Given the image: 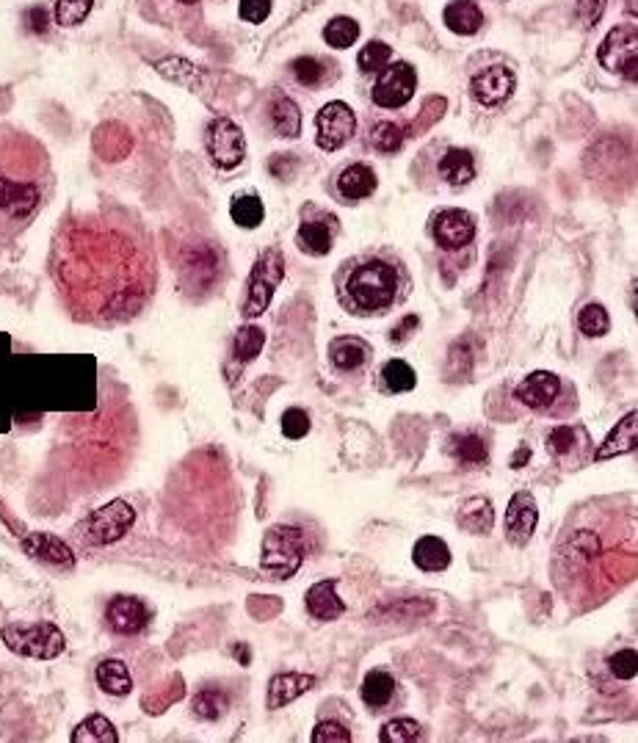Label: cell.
<instances>
[{"label":"cell","mask_w":638,"mask_h":743,"mask_svg":"<svg viewBox=\"0 0 638 743\" xmlns=\"http://www.w3.org/2000/svg\"><path fill=\"white\" fill-rule=\"evenodd\" d=\"M268 169H271L274 177H279V180H290V177H293V169H296V163L290 161L288 155H277L274 161L268 163Z\"/></svg>","instance_id":"db71d44e"},{"label":"cell","mask_w":638,"mask_h":743,"mask_svg":"<svg viewBox=\"0 0 638 743\" xmlns=\"http://www.w3.org/2000/svg\"><path fill=\"white\" fill-rule=\"evenodd\" d=\"M335 235L337 219L332 213H326L321 208H304L302 224H299V233H296V244H299L304 255H329V249L335 244Z\"/></svg>","instance_id":"9a60e30c"},{"label":"cell","mask_w":638,"mask_h":743,"mask_svg":"<svg viewBox=\"0 0 638 743\" xmlns=\"http://www.w3.org/2000/svg\"><path fill=\"white\" fill-rule=\"evenodd\" d=\"M285 277V257L279 249H266L257 257L255 266L246 279V299H244V318H260L266 313L268 304L274 302L279 282Z\"/></svg>","instance_id":"52a82bcc"},{"label":"cell","mask_w":638,"mask_h":743,"mask_svg":"<svg viewBox=\"0 0 638 743\" xmlns=\"http://www.w3.org/2000/svg\"><path fill=\"white\" fill-rule=\"evenodd\" d=\"M0 520H6V525H9V528H12V534H17V536H25V534H28V531H25L23 525H20V520H14L12 514H9V511H6V506H0Z\"/></svg>","instance_id":"6f0895ef"},{"label":"cell","mask_w":638,"mask_h":743,"mask_svg":"<svg viewBox=\"0 0 638 743\" xmlns=\"http://www.w3.org/2000/svg\"><path fill=\"white\" fill-rule=\"evenodd\" d=\"M266 346V332L260 326H244L238 329L235 335V343H232V354L241 365H249V362L257 360V354Z\"/></svg>","instance_id":"f35d334b"},{"label":"cell","mask_w":638,"mask_h":743,"mask_svg":"<svg viewBox=\"0 0 638 743\" xmlns=\"http://www.w3.org/2000/svg\"><path fill=\"white\" fill-rule=\"evenodd\" d=\"M636 500L622 495L575 506L561 528L550 578L564 603L592 611L633 583L638 567Z\"/></svg>","instance_id":"7a4b0ae2"},{"label":"cell","mask_w":638,"mask_h":743,"mask_svg":"<svg viewBox=\"0 0 638 743\" xmlns=\"http://www.w3.org/2000/svg\"><path fill=\"white\" fill-rule=\"evenodd\" d=\"M180 274L188 282V288L197 291H208L210 285L219 279L221 274V257L210 244H197L186 249V257L180 260Z\"/></svg>","instance_id":"2e32d148"},{"label":"cell","mask_w":638,"mask_h":743,"mask_svg":"<svg viewBox=\"0 0 638 743\" xmlns=\"http://www.w3.org/2000/svg\"><path fill=\"white\" fill-rule=\"evenodd\" d=\"M282 434L290 440H304L310 434V415L304 409H288L282 415Z\"/></svg>","instance_id":"f907efd6"},{"label":"cell","mask_w":638,"mask_h":743,"mask_svg":"<svg viewBox=\"0 0 638 743\" xmlns=\"http://www.w3.org/2000/svg\"><path fill=\"white\" fill-rule=\"evenodd\" d=\"M412 564L420 572H445L451 567V547L440 536H420L412 547Z\"/></svg>","instance_id":"83f0119b"},{"label":"cell","mask_w":638,"mask_h":743,"mask_svg":"<svg viewBox=\"0 0 638 743\" xmlns=\"http://www.w3.org/2000/svg\"><path fill=\"white\" fill-rule=\"evenodd\" d=\"M53 191L50 152L31 133L0 125V252L34 224Z\"/></svg>","instance_id":"3957f363"},{"label":"cell","mask_w":638,"mask_h":743,"mask_svg":"<svg viewBox=\"0 0 638 743\" xmlns=\"http://www.w3.org/2000/svg\"><path fill=\"white\" fill-rule=\"evenodd\" d=\"M230 708V699L221 694L219 688H205V691H199L194 702H191V710H194V716L202 721H219L224 713Z\"/></svg>","instance_id":"ab89813d"},{"label":"cell","mask_w":638,"mask_h":743,"mask_svg":"<svg viewBox=\"0 0 638 743\" xmlns=\"http://www.w3.org/2000/svg\"><path fill=\"white\" fill-rule=\"evenodd\" d=\"M315 130H318L315 133L318 147L326 152H335L354 139V133H357V114L343 100L326 103L318 111V117H315Z\"/></svg>","instance_id":"8fae6325"},{"label":"cell","mask_w":638,"mask_h":743,"mask_svg":"<svg viewBox=\"0 0 638 743\" xmlns=\"http://www.w3.org/2000/svg\"><path fill=\"white\" fill-rule=\"evenodd\" d=\"M315 688V677L313 674H299V672H285L271 677L268 683V694H266V708L268 710H279L296 702L299 697H304L307 691Z\"/></svg>","instance_id":"603a6c76"},{"label":"cell","mask_w":638,"mask_h":743,"mask_svg":"<svg viewBox=\"0 0 638 743\" xmlns=\"http://www.w3.org/2000/svg\"><path fill=\"white\" fill-rule=\"evenodd\" d=\"M456 523L462 531L467 534H489L492 531V523H495V509H492V500L489 498H470L464 500L462 509L456 514Z\"/></svg>","instance_id":"4dcf8cb0"},{"label":"cell","mask_w":638,"mask_h":743,"mask_svg":"<svg viewBox=\"0 0 638 743\" xmlns=\"http://www.w3.org/2000/svg\"><path fill=\"white\" fill-rule=\"evenodd\" d=\"M23 550L36 561H42L47 567L72 569L75 567V553L67 542H61L53 534H25Z\"/></svg>","instance_id":"ffe728a7"},{"label":"cell","mask_w":638,"mask_h":743,"mask_svg":"<svg viewBox=\"0 0 638 743\" xmlns=\"http://www.w3.org/2000/svg\"><path fill=\"white\" fill-rule=\"evenodd\" d=\"M94 680L100 685V691H105L108 697H128L133 691V677H130L125 661H119V658H108V661L97 663Z\"/></svg>","instance_id":"f546056e"},{"label":"cell","mask_w":638,"mask_h":743,"mask_svg":"<svg viewBox=\"0 0 638 743\" xmlns=\"http://www.w3.org/2000/svg\"><path fill=\"white\" fill-rule=\"evenodd\" d=\"M528 459V448H522L520 453H517V459H514V467H522V462Z\"/></svg>","instance_id":"91938a15"},{"label":"cell","mask_w":638,"mask_h":743,"mask_svg":"<svg viewBox=\"0 0 638 743\" xmlns=\"http://www.w3.org/2000/svg\"><path fill=\"white\" fill-rule=\"evenodd\" d=\"M437 175H440L442 183H448L453 188H462L467 183H473V177H476V158H473V152L462 150V147H448L440 155V161H437Z\"/></svg>","instance_id":"484cf974"},{"label":"cell","mask_w":638,"mask_h":743,"mask_svg":"<svg viewBox=\"0 0 638 743\" xmlns=\"http://www.w3.org/2000/svg\"><path fill=\"white\" fill-rule=\"evenodd\" d=\"M133 525H136V509L128 500H111L78 525V536L83 539V545L108 547L119 542Z\"/></svg>","instance_id":"ba28073f"},{"label":"cell","mask_w":638,"mask_h":743,"mask_svg":"<svg viewBox=\"0 0 638 743\" xmlns=\"http://www.w3.org/2000/svg\"><path fill=\"white\" fill-rule=\"evenodd\" d=\"M586 448V431L575 429V426H556L547 434V451L556 459H569L572 453Z\"/></svg>","instance_id":"d590c367"},{"label":"cell","mask_w":638,"mask_h":743,"mask_svg":"<svg viewBox=\"0 0 638 743\" xmlns=\"http://www.w3.org/2000/svg\"><path fill=\"white\" fill-rule=\"evenodd\" d=\"M608 672L614 674L616 680H633L638 674V652L633 647H625V650L614 652L611 658H608Z\"/></svg>","instance_id":"bcb514c9"},{"label":"cell","mask_w":638,"mask_h":743,"mask_svg":"<svg viewBox=\"0 0 638 743\" xmlns=\"http://www.w3.org/2000/svg\"><path fill=\"white\" fill-rule=\"evenodd\" d=\"M271 6H274V0H241V3H238V17H241L244 23L252 25L266 23L268 14H271Z\"/></svg>","instance_id":"816d5d0a"},{"label":"cell","mask_w":638,"mask_h":743,"mask_svg":"<svg viewBox=\"0 0 638 743\" xmlns=\"http://www.w3.org/2000/svg\"><path fill=\"white\" fill-rule=\"evenodd\" d=\"M423 738V724L415 719H390L379 730V741L382 743H415Z\"/></svg>","instance_id":"b9f144b4"},{"label":"cell","mask_w":638,"mask_h":743,"mask_svg":"<svg viewBox=\"0 0 638 743\" xmlns=\"http://www.w3.org/2000/svg\"><path fill=\"white\" fill-rule=\"evenodd\" d=\"M92 14V0H58L56 3V23L64 28L86 23Z\"/></svg>","instance_id":"f6af8a7d"},{"label":"cell","mask_w":638,"mask_h":743,"mask_svg":"<svg viewBox=\"0 0 638 743\" xmlns=\"http://www.w3.org/2000/svg\"><path fill=\"white\" fill-rule=\"evenodd\" d=\"M318 3H321V0H304V6H307V9H310V6H318Z\"/></svg>","instance_id":"94428289"},{"label":"cell","mask_w":638,"mask_h":743,"mask_svg":"<svg viewBox=\"0 0 638 743\" xmlns=\"http://www.w3.org/2000/svg\"><path fill=\"white\" fill-rule=\"evenodd\" d=\"M290 72H293V78L302 83V86H313V89L324 81V64L313 59V56H302V59L293 61Z\"/></svg>","instance_id":"7dc6e473"},{"label":"cell","mask_w":638,"mask_h":743,"mask_svg":"<svg viewBox=\"0 0 638 743\" xmlns=\"http://www.w3.org/2000/svg\"><path fill=\"white\" fill-rule=\"evenodd\" d=\"M564 393V382L561 376L553 371H534L528 373L517 387H514V398L522 407L531 412H553Z\"/></svg>","instance_id":"5bb4252c"},{"label":"cell","mask_w":638,"mask_h":743,"mask_svg":"<svg viewBox=\"0 0 638 743\" xmlns=\"http://www.w3.org/2000/svg\"><path fill=\"white\" fill-rule=\"evenodd\" d=\"M230 216L238 227L255 230V227H260L263 219H266V208H263V202H260L257 194H238V197L232 199Z\"/></svg>","instance_id":"74e56055"},{"label":"cell","mask_w":638,"mask_h":743,"mask_svg":"<svg viewBox=\"0 0 638 743\" xmlns=\"http://www.w3.org/2000/svg\"><path fill=\"white\" fill-rule=\"evenodd\" d=\"M313 743H351V732L346 730V724H340L335 719L318 721L313 730Z\"/></svg>","instance_id":"681fc988"},{"label":"cell","mask_w":638,"mask_h":743,"mask_svg":"<svg viewBox=\"0 0 638 743\" xmlns=\"http://www.w3.org/2000/svg\"><path fill=\"white\" fill-rule=\"evenodd\" d=\"M307 542L296 525H274L263 536L260 547V569L274 581H288L304 564Z\"/></svg>","instance_id":"5b68a950"},{"label":"cell","mask_w":638,"mask_h":743,"mask_svg":"<svg viewBox=\"0 0 638 743\" xmlns=\"http://www.w3.org/2000/svg\"><path fill=\"white\" fill-rule=\"evenodd\" d=\"M448 453L459 465L481 467L489 462V445L487 440L476 434V431H462V434H453L448 440Z\"/></svg>","instance_id":"f1b7e54d"},{"label":"cell","mask_w":638,"mask_h":743,"mask_svg":"<svg viewBox=\"0 0 638 743\" xmlns=\"http://www.w3.org/2000/svg\"><path fill=\"white\" fill-rule=\"evenodd\" d=\"M205 150H208L213 166L221 172L238 169L246 158L244 130L227 117L213 119L208 125V133H205Z\"/></svg>","instance_id":"9c48e42d"},{"label":"cell","mask_w":638,"mask_h":743,"mask_svg":"<svg viewBox=\"0 0 638 743\" xmlns=\"http://www.w3.org/2000/svg\"><path fill=\"white\" fill-rule=\"evenodd\" d=\"M478 224L473 213L462 208H448L434 213L431 219V238L445 252H462L476 241Z\"/></svg>","instance_id":"4fadbf2b"},{"label":"cell","mask_w":638,"mask_h":743,"mask_svg":"<svg viewBox=\"0 0 638 743\" xmlns=\"http://www.w3.org/2000/svg\"><path fill=\"white\" fill-rule=\"evenodd\" d=\"M395 688H398V683L387 669H371L362 680V702L373 710H384L395 699Z\"/></svg>","instance_id":"d6a6232c"},{"label":"cell","mask_w":638,"mask_h":743,"mask_svg":"<svg viewBox=\"0 0 638 743\" xmlns=\"http://www.w3.org/2000/svg\"><path fill=\"white\" fill-rule=\"evenodd\" d=\"M235 655H238V661L244 663V666L249 663V647H241V644H238V647H235Z\"/></svg>","instance_id":"680465c9"},{"label":"cell","mask_w":638,"mask_h":743,"mask_svg":"<svg viewBox=\"0 0 638 743\" xmlns=\"http://www.w3.org/2000/svg\"><path fill=\"white\" fill-rule=\"evenodd\" d=\"M442 20H445V25L451 28L453 34L473 36L481 31L484 14H481V9H478L473 0H451V3L445 6Z\"/></svg>","instance_id":"1f68e13d"},{"label":"cell","mask_w":638,"mask_h":743,"mask_svg":"<svg viewBox=\"0 0 638 743\" xmlns=\"http://www.w3.org/2000/svg\"><path fill=\"white\" fill-rule=\"evenodd\" d=\"M368 136H371V144L376 150L384 152V155H393V152H398L404 147L406 130L401 128V125H395V122L382 119V122H373Z\"/></svg>","instance_id":"60d3db41"},{"label":"cell","mask_w":638,"mask_h":743,"mask_svg":"<svg viewBox=\"0 0 638 743\" xmlns=\"http://www.w3.org/2000/svg\"><path fill=\"white\" fill-rule=\"evenodd\" d=\"M376 186H379V177L368 163H351L335 180L337 194L346 202H360V199L371 197Z\"/></svg>","instance_id":"d4e9b609"},{"label":"cell","mask_w":638,"mask_h":743,"mask_svg":"<svg viewBox=\"0 0 638 743\" xmlns=\"http://www.w3.org/2000/svg\"><path fill=\"white\" fill-rule=\"evenodd\" d=\"M31 20H34V23H31V28H34L36 34H45L47 12H45V9H42V6H36V9H31Z\"/></svg>","instance_id":"9f6ffc18"},{"label":"cell","mask_w":638,"mask_h":743,"mask_svg":"<svg viewBox=\"0 0 638 743\" xmlns=\"http://www.w3.org/2000/svg\"><path fill=\"white\" fill-rule=\"evenodd\" d=\"M578 329L586 337H603L608 335V329H611V315L605 310L603 304H586L583 310L578 313Z\"/></svg>","instance_id":"ee69618b"},{"label":"cell","mask_w":638,"mask_h":743,"mask_svg":"<svg viewBox=\"0 0 638 743\" xmlns=\"http://www.w3.org/2000/svg\"><path fill=\"white\" fill-rule=\"evenodd\" d=\"M605 3L608 0H578V17L592 28V25L600 23V17L605 12Z\"/></svg>","instance_id":"f5cc1de1"},{"label":"cell","mask_w":638,"mask_h":743,"mask_svg":"<svg viewBox=\"0 0 638 743\" xmlns=\"http://www.w3.org/2000/svg\"><path fill=\"white\" fill-rule=\"evenodd\" d=\"M50 277L75 321L116 326L150 304L158 263L139 221L114 210H89L61 221L50 249Z\"/></svg>","instance_id":"6da1fadb"},{"label":"cell","mask_w":638,"mask_h":743,"mask_svg":"<svg viewBox=\"0 0 638 743\" xmlns=\"http://www.w3.org/2000/svg\"><path fill=\"white\" fill-rule=\"evenodd\" d=\"M514 86H517L514 72H511L509 67H503V64H495V67H487V70H481L478 75H473L470 92H473V97H476L481 105L498 108V105L506 103L511 94H514Z\"/></svg>","instance_id":"e0dca14e"},{"label":"cell","mask_w":638,"mask_h":743,"mask_svg":"<svg viewBox=\"0 0 638 743\" xmlns=\"http://www.w3.org/2000/svg\"><path fill=\"white\" fill-rule=\"evenodd\" d=\"M150 3L155 6V12L163 23L174 25V28H186V25L202 20L205 6L216 3V0H150Z\"/></svg>","instance_id":"4316f807"},{"label":"cell","mask_w":638,"mask_h":743,"mask_svg":"<svg viewBox=\"0 0 638 743\" xmlns=\"http://www.w3.org/2000/svg\"><path fill=\"white\" fill-rule=\"evenodd\" d=\"M105 622L119 636H136L144 627L150 625V608L141 603L139 597L119 594L111 603L105 605Z\"/></svg>","instance_id":"ac0fdd59"},{"label":"cell","mask_w":638,"mask_h":743,"mask_svg":"<svg viewBox=\"0 0 638 743\" xmlns=\"http://www.w3.org/2000/svg\"><path fill=\"white\" fill-rule=\"evenodd\" d=\"M371 354V343H365L362 337L340 335L329 343V362H332V368L343 373L362 371L371 360Z\"/></svg>","instance_id":"7402d4cb"},{"label":"cell","mask_w":638,"mask_h":743,"mask_svg":"<svg viewBox=\"0 0 638 743\" xmlns=\"http://www.w3.org/2000/svg\"><path fill=\"white\" fill-rule=\"evenodd\" d=\"M271 125H274L277 136H282V139H296L302 133L299 105L293 103L290 97H277L274 105H271Z\"/></svg>","instance_id":"836d02e7"},{"label":"cell","mask_w":638,"mask_h":743,"mask_svg":"<svg viewBox=\"0 0 638 743\" xmlns=\"http://www.w3.org/2000/svg\"><path fill=\"white\" fill-rule=\"evenodd\" d=\"M539 525V506L531 492H517L506 506V539L511 545H528Z\"/></svg>","instance_id":"d6986e66"},{"label":"cell","mask_w":638,"mask_h":743,"mask_svg":"<svg viewBox=\"0 0 638 743\" xmlns=\"http://www.w3.org/2000/svg\"><path fill=\"white\" fill-rule=\"evenodd\" d=\"M597 59L608 72H619L627 81L638 78V31L636 25H616L600 45Z\"/></svg>","instance_id":"30bf717a"},{"label":"cell","mask_w":638,"mask_h":743,"mask_svg":"<svg viewBox=\"0 0 638 743\" xmlns=\"http://www.w3.org/2000/svg\"><path fill=\"white\" fill-rule=\"evenodd\" d=\"M119 741V732L111 721L94 713L89 719H83L75 732H72V743H116Z\"/></svg>","instance_id":"e575fe53"},{"label":"cell","mask_w":638,"mask_h":743,"mask_svg":"<svg viewBox=\"0 0 638 743\" xmlns=\"http://www.w3.org/2000/svg\"><path fill=\"white\" fill-rule=\"evenodd\" d=\"M379 379H382L387 393H409V390H415V384H418V373H415V368H412L409 362L390 360L384 362Z\"/></svg>","instance_id":"8d00e7d4"},{"label":"cell","mask_w":638,"mask_h":743,"mask_svg":"<svg viewBox=\"0 0 638 743\" xmlns=\"http://www.w3.org/2000/svg\"><path fill=\"white\" fill-rule=\"evenodd\" d=\"M357 36H360V25H357V20H351V17H335L324 28V42L337 47V50H346V47L354 45Z\"/></svg>","instance_id":"7bdbcfd3"},{"label":"cell","mask_w":638,"mask_h":743,"mask_svg":"<svg viewBox=\"0 0 638 743\" xmlns=\"http://www.w3.org/2000/svg\"><path fill=\"white\" fill-rule=\"evenodd\" d=\"M3 644L20 655V658H34V661H53L58 658L67 639L53 622H36V625H9L0 630Z\"/></svg>","instance_id":"8992f818"},{"label":"cell","mask_w":638,"mask_h":743,"mask_svg":"<svg viewBox=\"0 0 638 743\" xmlns=\"http://www.w3.org/2000/svg\"><path fill=\"white\" fill-rule=\"evenodd\" d=\"M638 445V412H627L625 418L619 420L614 426V431L605 437V442L597 448L594 453V462H608V459H616V456H625V453H633Z\"/></svg>","instance_id":"cb8c5ba5"},{"label":"cell","mask_w":638,"mask_h":743,"mask_svg":"<svg viewBox=\"0 0 638 743\" xmlns=\"http://www.w3.org/2000/svg\"><path fill=\"white\" fill-rule=\"evenodd\" d=\"M390 56H393L390 45H384V42H379V39H373V42H368V45L360 50L362 72H379L384 64L390 61Z\"/></svg>","instance_id":"c3c4849f"},{"label":"cell","mask_w":638,"mask_h":743,"mask_svg":"<svg viewBox=\"0 0 638 743\" xmlns=\"http://www.w3.org/2000/svg\"><path fill=\"white\" fill-rule=\"evenodd\" d=\"M304 608L307 614L318 619V622H335L346 614V603L343 597L337 594L335 581H318L313 583L307 594H304Z\"/></svg>","instance_id":"44dd1931"},{"label":"cell","mask_w":638,"mask_h":743,"mask_svg":"<svg viewBox=\"0 0 638 743\" xmlns=\"http://www.w3.org/2000/svg\"><path fill=\"white\" fill-rule=\"evenodd\" d=\"M418 89V75L406 64V61H395V64H384L379 70V78L373 83L371 100L379 108H404L412 94Z\"/></svg>","instance_id":"7c38bea8"},{"label":"cell","mask_w":638,"mask_h":743,"mask_svg":"<svg viewBox=\"0 0 638 743\" xmlns=\"http://www.w3.org/2000/svg\"><path fill=\"white\" fill-rule=\"evenodd\" d=\"M418 326H420L418 315H406L404 321H401V324H398L393 329V335H390V340H393V343H401V340H406V337L412 335V329H418Z\"/></svg>","instance_id":"11a10c76"},{"label":"cell","mask_w":638,"mask_h":743,"mask_svg":"<svg viewBox=\"0 0 638 743\" xmlns=\"http://www.w3.org/2000/svg\"><path fill=\"white\" fill-rule=\"evenodd\" d=\"M404 266L387 255H368L348 263L340 279V304L351 315H384L404 302Z\"/></svg>","instance_id":"277c9868"}]
</instances>
